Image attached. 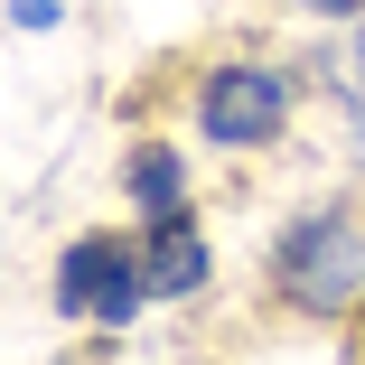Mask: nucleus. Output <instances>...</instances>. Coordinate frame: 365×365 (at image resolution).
<instances>
[{
	"label": "nucleus",
	"mask_w": 365,
	"mask_h": 365,
	"mask_svg": "<svg viewBox=\"0 0 365 365\" xmlns=\"http://www.w3.org/2000/svg\"><path fill=\"white\" fill-rule=\"evenodd\" d=\"M140 300H160V290H150V253H131V244H113V235L66 244V262H56V309H66V319L131 328Z\"/></svg>",
	"instance_id": "1"
},
{
	"label": "nucleus",
	"mask_w": 365,
	"mask_h": 365,
	"mask_svg": "<svg viewBox=\"0 0 365 365\" xmlns=\"http://www.w3.org/2000/svg\"><path fill=\"white\" fill-rule=\"evenodd\" d=\"M272 262H281V281H290V300L319 309V319H337V309L365 300V235L346 225V215H309V225H290Z\"/></svg>",
	"instance_id": "2"
},
{
	"label": "nucleus",
	"mask_w": 365,
	"mask_h": 365,
	"mask_svg": "<svg viewBox=\"0 0 365 365\" xmlns=\"http://www.w3.org/2000/svg\"><path fill=\"white\" fill-rule=\"evenodd\" d=\"M290 113V85L272 76V66H215L206 94H197V122L206 140H225V150H253V140H272Z\"/></svg>",
	"instance_id": "3"
},
{
	"label": "nucleus",
	"mask_w": 365,
	"mask_h": 365,
	"mask_svg": "<svg viewBox=\"0 0 365 365\" xmlns=\"http://www.w3.org/2000/svg\"><path fill=\"white\" fill-rule=\"evenodd\" d=\"M206 281V244H197V225L169 206V215H150V290L160 300H187V290Z\"/></svg>",
	"instance_id": "4"
},
{
	"label": "nucleus",
	"mask_w": 365,
	"mask_h": 365,
	"mask_svg": "<svg viewBox=\"0 0 365 365\" xmlns=\"http://www.w3.org/2000/svg\"><path fill=\"white\" fill-rule=\"evenodd\" d=\"M131 197H140V215H169L178 206V160L169 150H140L131 160Z\"/></svg>",
	"instance_id": "5"
},
{
	"label": "nucleus",
	"mask_w": 365,
	"mask_h": 365,
	"mask_svg": "<svg viewBox=\"0 0 365 365\" xmlns=\"http://www.w3.org/2000/svg\"><path fill=\"white\" fill-rule=\"evenodd\" d=\"M10 19H19V29H47V19H56V0H10Z\"/></svg>",
	"instance_id": "6"
},
{
	"label": "nucleus",
	"mask_w": 365,
	"mask_h": 365,
	"mask_svg": "<svg viewBox=\"0 0 365 365\" xmlns=\"http://www.w3.org/2000/svg\"><path fill=\"white\" fill-rule=\"evenodd\" d=\"M309 10H356V0H309Z\"/></svg>",
	"instance_id": "7"
},
{
	"label": "nucleus",
	"mask_w": 365,
	"mask_h": 365,
	"mask_svg": "<svg viewBox=\"0 0 365 365\" xmlns=\"http://www.w3.org/2000/svg\"><path fill=\"white\" fill-rule=\"evenodd\" d=\"M356 66H365V47H356Z\"/></svg>",
	"instance_id": "8"
}]
</instances>
